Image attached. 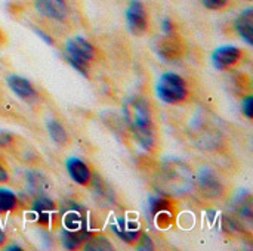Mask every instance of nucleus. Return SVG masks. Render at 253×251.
<instances>
[{
  "label": "nucleus",
  "mask_w": 253,
  "mask_h": 251,
  "mask_svg": "<svg viewBox=\"0 0 253 251\" xmlns=\"http://www.w3.org/2000/svg\"><path fill=\"white\" fill-rule=\"evenodd\" d=\"M18 207H19L18 195L12 189L1 186L0 188V215L12 213L18 210Z\"/></svg>",
  "instance_id": "15"
},
{
  "label": "nucleus",
  "mask_w": 253,
  "mask_h": 251,
  "mask_svg": "<svg viewBox=\"0 0 253 251\" xmlns=\"http://www.w3.org/2000/svg\"><path fill=\"white\" fill-rule=\"evenodd\" d=\"M123 117L135 142L147 152H154L159 145V130L154 111L148 99L135 95L123 104Z\"/></svg>",
  "instance_id": "1"
},
{
  "label": "nucleus",
  "mask_w": 253,
  "mask_h": 251,
  "mask_svg": "<svg viewBox=\"0 0 253 251\" xmlns=\"http://www.w3.org/2000/svg\"><path fill=\"white\" fill-rule=\"evenodd\" d=\"M242 111L246 115V118L252 120L253 117V96L248 95L243 101H242Z\"/></svg>",
  "instance_id": "22"
},
{
  "label": "nucleus",
  "mask_w": 253,
  "mask_h": 251,
  "mask_svg": "<svg viewBox=\"0 0 253 251\" xmlns=\"http://www.w3.org/2000/svg\"><path fill=\"white\" fill-rule=\"evenodd\" d=\"M162 31H163V34H176V28H175V24H173V21L170 19V18H166V19H163V22H162Z\"/></svg>",
  "instance_id": "23"
},
{
  "label": "nucleus",
  "mask_w": 253,
  "mask_h": 251,
  "mask_svg": "<svg viewBox=\"0 0 253 251\" xmlns=\"http://www.w3.org/2000/svg\"><path fill=\"white\" fill-rule=\"evenodd\" d=\"M95 46L82 36H73L65 43V59L82 75H89L90 62L96 59Z\"/></svg>",
  "instance_id": "3"
},
{
  "label": "nucleus",
  "mask_w": 253,
  "mask_h": 251,
  "mask_svg": "<svg viewBox=\"0 0 253 251\" xmlns=\"http://www.w3.org/2000/svg\"><path fill=\"white\" fill-rule=\"evenodd\" d=\"M31 213L36 216V222L40 225H50V222L55 219L56 215V204L53 203L52 198H49L47 195L39 194L37 198L33 201L31 206Z\"/></svg>",
  "instance_id": "9"
},
{
  "label": "nucleus",
  "mask_w": 253,
  "mask_h": 251,
  "mask_svg": "<svg viewBox=\"0 0 253 251\" xmlns=\"http://www.w3.org/2000/svg\"><path fill=\"white\" fill-rule=\"evenodd\" d=\"M6 240H7L6 231H4V228L1 226V223H0V247H3V246L6 244Z\"/></svg>",
  "instance_id": "26"
},
{
  "label": "nucleus",
  "mask_w": 253,
  "mask_h": 251,
  "mask_svg": "<svg viewBox=\"0 0 253 251\" xmlns=\"http://www.w3.org/2000/svg\"><path fill=\"white\" fill-rule=\"evenodd\" d=\"M202 3L209 10H224L230 4V0H202Z\"/></svg>",
  "instance_id": "19"
},
{
  "label": "nucleus",
  "mask_w": 253,
  "mask_h": 251,
  "mask_svg": "<svg viewBox=\"0 0 253 251\" xmlns=\"http://www.w3.org/2000/svg\"><path fill=\"white\" fill-rule=\"evenodd\" d=\"M126 25L130 34L141 37L148 31L150 16L145 4L141 0H130L126 9Z\"/></svg>",
  "instance_id": "5"
},
{
  "label": "nucleus",
  "mask_w": 253,
  "mask_h": 251,
  "mask_svg": "<svg viewBox=\"0 0 253 251\" xmlns=\"http://www.w3.org/2000/svg\"><path fill=\"white\" fill-rule=\"evenodd\" d=\"M65 169L71 180L80 186H89L92 182V170L90 167L79 157H71L65 163Z\"/></svg>",
  "instance_id": "10"
},
{
  "label": "nucleus",
  "mask_w": 253,
  "mask_h": 251,
  "mask_svg": "<svg viewBox=\"0 0 253 251\" xmlns=\"http://www.w3.org/2000/svg\"><path fill=\"white\" fill-rule=\"evenodd\" d=\"M6 83H7V87L13 92V95L25 102H31L39 98L37 90L34 89L31 81H28L25 77L12 74L6 78Z\"/></svg>",
  "instance_id": "11"
},
{
  "label": "nucleus",
  "mask_w": 253,
  "mask_h": 251,
  "mask_svg": "<svg viewBox=\"0 0 253 251\" xmlns=\"http://www.w3.org/2000/svg\"><path fill=\"white\" fill-rule=\"evenodd\" d=\"M245 50L234 44L219 46L212 53V64L218 71H231L237 68L245 59Z\"/></svg>",
  "instance_id": "4"
},
{
  "label": "nucleus",
  "mask_w": 253,
  "mask_h": 251,
  "mask_svg": "<svg viewBox=\"0 0 253 251\" xmlns=\"http://www.w3.org/2000/svg\"><path fill=\"white\" fill-rule=\"evenodd\" d=\"M175 210V203L166 197H151L147 201V212L159 228H169Z\"/></svg>",
  "instance_id": "6"
},
{
  "label": "nucleus",
  "mask_w": 253,
  "mask_h": 251,
  "mask_svg": "<svg viewBox=\"0 0 253 251\" xmlns=\"http://www.w3.org/2000/svg\"><path fill=\"white\" fill-rule=\"evenodd\" d=\"M156 95L166 105H182L190 101L191 90L187 80L176 72H165L156 83Z\"/></svg>",
  "instance_id": "2"
},
{
  "label": "nucleus",
  "mask_w": 253,
  "mask_h": 251,
  "mask_svg": "<svg viewBox=\"0 0 253 251\" xmlns=\"http://www.w3.org/2000/svg\"><path fill=\"white\" fill-rule=\"evenodd\" d=\"M200 185H202V188L206 191V194L215 195V197L219 195V194H221V189H222L219 179H218L216 176H213V173H206V175H203V176H202V180H200Z\"/></svg>",
  "instance_id": "18"
},
{
  "label": "nucleus",
  "mask_w": 253,
  "mask_h": 251,
  "mask_svg": "<svg viewBox=\"0 0 253 251\" xmlns=\"http://www.w3.org/2000/svg\"><path fill=\"white\" fill-rule=\"evenodd\" d=\"M3 41H4V36H3V33H1V30H0V46L3 44Z\"/></svg>",
  "instance_id": "28"
},
{
  "label": "nucleus",
  "mask_w": 253,
  "mask_h": 251,
  "mask_svg": "<svg viewBox=\"0 0 253 251\" xmlns=\"http://www.w3.org/2000/svg\"><path fill=\"white\" fill-rule=\"evenodd\" d=\"M34 9L49 21L62 22L70 15V4L67 0H34Z\"/></svg>",
  "instance_id": "8"
},
{
  "label": "nucleus",
  "mask_w": 253,
  "mask_h": 251,
  "mask_svg": "<svg viewBox=\"0 0 253 251\" xmlns=\"http://www.w3.org/2000/svg\"><path fill=\"white\" fill-rule=\"evenodd\" d=\"M157 55L165 61H178L185 53V44L176 34H163L156 43Z\"/></svg>",
  "instance_id": "7"
},
{
  "label": "nucleus",
  "mask_w": 253,
  "mask_h": 251,
  "mask_svg": "<svg viewBox=\"0 0 253 251\" xmlns=\"http://www.w3.org/2000/svg\"><path fill=\"white\" fill-rule=\"evenodd\" d=\"M234 31L249 46L253 44V7L243 9L234 19Z\"/></svg>",
  "instance_id": "12"
},
{
  "label": "nucleus",
  "mask_w": 253,
  "mask_h": 251,
  "mask_svg": "<svg viewBox=\"0 0 253 251\" xmlns=\"http://www.w3.org/2000/svg\"><path fill=\"white\" fill-rule=\"evenodd\" d=\"M36 33H37V36H39V37H42L47 44H53V38H52V37H49L44 31H42V30H36Z\"/></svg>",
  "instance_id": "25"
},
{
  "label": "nucleus",
  "mask_w": 253,
  "mask_h": 251,
  "mask_svg": "<svg viewBox=\"0 0 253 251\" xmlns=\"http://www.w3.org/2000/svg\"><path fill=\"white\" fill-rule=\"evenodd\" d=\"M83 249L89 251H108L113 250V246H111V243L105 237H99V235H93L92 234L86 240Z\"/></svg>",
  "instance_id": "17"
},
{
  "label": "nucleus",
  "mask_w": 253,
  "mask_h": 251,
  "mask_svg": "<svg viewBox=\"0 0 253 251\" xmlns=\"http://www.w3.org/2000/svg\"><path fill=\"white\" fill-rule=\"evenodd\" d=\"M111 229H113L114 235H116L120 241H123V243H126V244H129V246H133V244L136 243V240L139 238V235H141L139 226H138L136 223L127 222L126 219H119V220L111 226Z\"/></svg>",
  "instance_id": "14"
},
{
  "label": "nucleus",
  "mask_w": 253,
  "mask_h": 251,
  "mask_svg": "<svg viewBox=\"0 0 253 251\" xmlns=\"http://www.w3.org/2000/svg\"><path fill=\"white\" fill-rule=\"evenodd\" d=\"M90 235L92 234L89 232V229L86 226L77 228V229L64 228V231L61 234V243H62V247L65 250H79V249H83L86 240Z\"/></svg>",
  "instance_id": "13"
},
{
  "label": "nucleus",
  "mask_w": 253,
  "mask_h": 251,
  "mask_svg": "<svg viewBox=\"0 0 253 251\" xmlns=\"http://www.w3.org/2000/svg\"><path fill=\"white\" fill-rule=\"evenodd\" d=\"M4 250H18V251H21V250H22V247H19V246H16V244H12L10 247H4Z\"/></svg>",
  "instance_id": "27"
},
{
  "label": "nucleus",
  "mask_w": 253,
  "mask_h": 251,
  "mask_svg": "<svg viewBox=\"0 0 253 251\" xmlns=\"http://www.w3.org/2000/svg\"><path fill=\"white\" fill-rule=\"evenodd\" d=\"M135 246H136L138 250H153V249H154L153 240H151L147 234H142V232H141L139 238L136 240Z\"/></svg>",
  "instance_id": "20"
},
{
  "label": "nucleus",
  "mask_w": 253,
  "mask_h": 251,
  "mask_svg": "<svg viewBox=\"0 0 253 251\" xmlns=\"http://www.w3.org/2000/svg\"><path fill=\"white\" fill-rule=\"evenodd\" d=\"M13 142H15V136L7 130L0 129V149H6V148L12 146Z\"/></svg>",
  "instance_id": "21"
},
{
  "label": "nucleus",
  "mask_w": 253,
  "mask_h": 251,
  "mask_svg": "<svg viewBox=\"0 0 253 251\" xmlns=\"http://www.w3.org/2000/svg\"><path fill=\"white\" fill-rule=\"evenodd\" d=\"M243 1H252V0H243Z\"/></svg>",
  "instance_id": "29"
},
{
  "label": "nucleus",
  "mask_w": 253,
  "mask_h": 251,
  "mask_svg": "<svg viewBox=\"0 0 253 251\" xmlns=\"http://www.w3.org/2000/svg\"><path fill=\"white\" fill-rule=\"evenodd\" d=\"M47 133H49L50 139L58 145H67L70 142V136H68L67 130L56 120H50L47 123Z\"/></svg>",
  "instance_id": "16"
},
{
  "label": "nucleus",
  "mask_w": 253,
  "mask_h": 251,
  "mask_svg": "<svg viewBox=\"0 0 253 251\" xmlns=\"http://www.w3.org/2000/svg\"><path fill=\"white\" fill-rule=\"evenodd\" d=\"M9 178H10V175H9L7 169H6V167H4V164L0 161V185L7 183V182H9Z\"/></svg>",
  "instance_id": "24"
}]
</instances>
